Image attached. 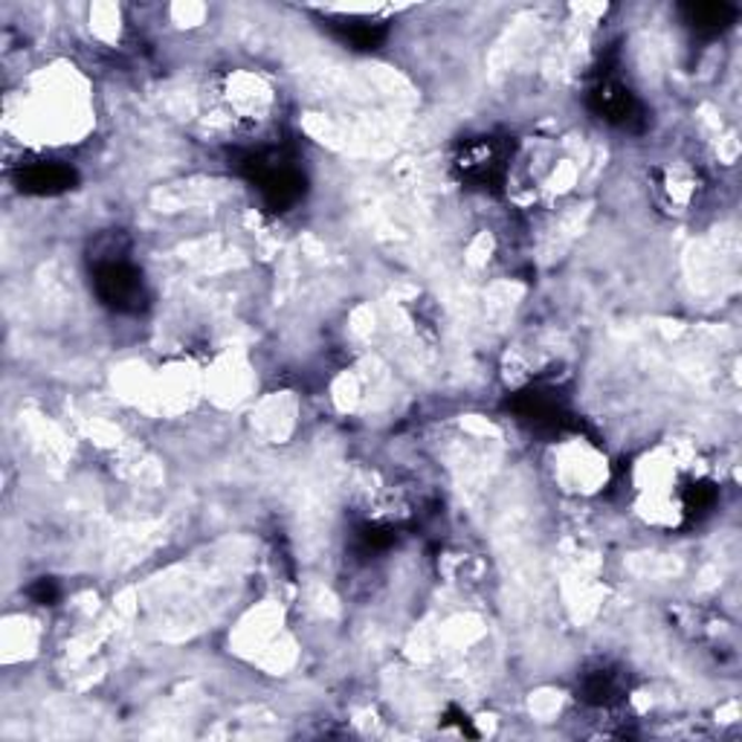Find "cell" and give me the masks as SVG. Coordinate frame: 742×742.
Wrapping results in <instances>:
<instances>
[{"mask_svg": "<svg viewBox=\"0 0 742 742\" xmlns=\"http://www.w3.org/2000/svg\"><path fill=\"white\" fill-rule=\"evenodd\" d=\"M96 294L117 310H133L142 301V276L126 258L108 261L96 270Z\"/></svg>", "mask_w": 742, "mask_h": 742, "instance_id": "obj_1", "label": "cell"}, {"mask_svg": "<svg viewBox=\"0 0 742 742\" xmlns=\"http://www.w3.org/2000/svg\"><path fill=\"white\" fill-rule=\"evenodd\" d=\"M687 23L699 32H722L728 30L736 18V9L728 3H696V7L684 9Z\"/></svg>", "mask_w": 742, "mask_h": 742, "instance_id": "obj_2", "label": "cell"}]
</instances>
